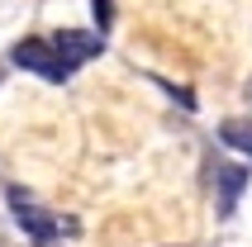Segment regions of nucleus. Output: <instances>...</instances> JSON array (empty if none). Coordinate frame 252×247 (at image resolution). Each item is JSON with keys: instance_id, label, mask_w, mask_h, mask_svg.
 <instances>
[{"instance_id": "1", "label": "nucleus", "mask_w": 252, "mask_h": 247, "mask_svg": "<svg viewBox=\"0 0 252 247\" xmlns=\"http://www.w3.org/2000/svg\"><path fill=\"white\" fill-rule=\"evenodd\" d=\"M100 53H105V33L100 29H57V33H38V38H19L10 48V62L43 76V81L62 86L81 62H91Z\"/></svg>"}, {"instance_id": "2", "label": "nucleus", "mask_w": 252, "mask_h": 247, "mask_svg": "<svg viewBox=\"0 0 252 247\" xmlns=\"http://www.w3.org/2000/svg\"><path fill=\"white\" fill-rule=\"evenodd\" d=\"M5 200H10V214H14V223H19V233H24L33 247L57 243L62 233L76 238V223H71V219H57V214H48V209H43L38 200L24 190V185H5Z\"/></svg>"}, {"instance_id": "3", "label": "nucleus", "mask_w": 252, "mask_h": 247, "mask_svg": "<svg viewBox=\"0 0 252 247\" xmlns=\"http://www.w3.org/2000/svg\"><path fill=\"white\" fill-rule=\"evenodd\" d=\"M248 181H252V171L248 166H228V162H214V205H219V214H233L238 209V200H243V190H248Z\"/></svg>"}, {"instance_id": "4", "label": "nucleus", "mask_w": 252, "mask_h": 247, "mask_svg": "<svg viewBox=\"0 0 252 247\" xmlns=\"http://www.w3.org/2000/svg\"><path fill=\"white\" fill-rule=\"evenodd\" d=\"M219 143H224L228 152H238V157H252V114L224 119V124H219Z\"/></svg>"}, {"instance_id": "5", "label": "nucleus", "mask_w": 252, "mask_h": 247, "mask_svg": "<svg viewBox=\"0 0 252 247\" xmlns=\"http://www.w3.org/2000/svg\"><path fill=\"white\" fill-rule=\"evenodd\" d=\"M153 81L162 86V91H167L171 100H181V110H186V114H195V95H190L186 86H176V81H162V76H153Z\"/></svg>"}, {"instance_id": "6", "label": "nucleus", "mask_w": 252, "mask_h": 247, "mask_svg": "<svg viewBox=\"0 0 252 247\" xmlns=\"http://www.w3.org/2000/svg\"><path fill=\"white\" fill-rule=\"evenodd\" d=\"M91 14H95V29H100V33H110V24H114V0H91Z\"/></svg>"}, {"instance_id": "7", "label": "nucleus", "mask_w": 252, "mask_h": 247, "mask_svg": "<svg viewBox=\"0 0 252 247\" xmlns=\"http://www.w3.org/2000/svg\"><path fill=\"white\" fill-rule=\"evenodd\" d=\"M243 95H248V105H252V76H248V86H243Z\"/></svg>"}, {"instance_id": "8", "label": "nucleus", "mask_w": 252, "mask_h": 247, "mask_svg": "<svg viewBox=\"0 0 252 247\" xmlns=\"http://www.w3.org/2000/svg\"><path fill=\"white\" fill-rule=\"evenodd\" d=\"M0 81H5V67H0Z\"/></svg>"}]
</instances>
